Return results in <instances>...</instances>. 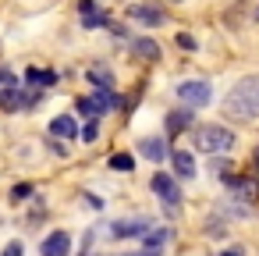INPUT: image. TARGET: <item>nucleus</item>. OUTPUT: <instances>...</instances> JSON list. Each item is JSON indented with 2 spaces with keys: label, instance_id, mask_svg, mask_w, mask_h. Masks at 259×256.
I'll return each mask as SVG.
<instances>
[{
  "label": "nucleus",
  "instance_id": "nucleus-1",
  "mask_svg": "<svg viewBox=\"0 0 259 256\" xmlns=\"http://www.w3.org/2000/svg\"><path fill=\"white\" fill-rule=\"evenodd\" d=\"M224 114L241 121V125H252L259 121V75H245L238 79L227 96H224Z\"/></svg>",
  "mask_w": 259,
  "mask_h": 256
},
{
  "label": "nucleus",
  "instance_id": "nucleus-2",
  "mask_svg": "<svg viewBox=\"0 0 259 256\" xmlns=\"http://www.w3.org/2000/svg\"><path fill=\"white\" fill-rule=\"evenodd\" d=\"M192 142H195V150H199V153H209V157H227V153L238 146V135H234L227 125L209 121V125H199V128L192 132Z\"/></svg>",
  "mask_w": 259,
  "mask_h": 256
},
{
  "label": "nucleus",
  "instance_id": "nucleus-3",
  "mask_svg": "<svg viewBox=\"0 0 259 256\" xmlns=\"http://www.w3.org/2000/svg\"><path fill=\"white\" fill-rule=\"evenodd\" d=\"M174 93H178V100H181L185 107H192V111L213 103V86H209L206 79H185V82L174 86Z\"/></svg>",
  "mask_w": 259,
  "mask_h": 256
},
{
  "label": "nucleus",
  "instance_id": "nucleus-4",
  "mask_svg": "<svg viewBox=\"0 0 259 256\" xmlns=\"http://www.w3.org/2000/svg\"><path fill=\"white\" fill-rule=\"evenodd\" d=\"M149 189H153V196L163 203V210H167V213H174V210L181 206V185H178V178H174V174L156 171V174L149 178Z\"/></svg>",
  "mask_w": 259,
  "mask_h": 256
},
{
  "label": "nucleus",
  "instance_id": "nucleus-5",
  "mask_svg": "<svg viewBox=\"0 0 259 256\" xmlns=\"http://www.w3.org/2000/svg\"><path fill=\"white\" fill-rule=\"evenodd\" d=\"M224 185H227V192L238 199V203H259V178L255 174H224L220 178Z\"/></svg>",
  "mask_w": 259,
  "mask_h": 256
},
{
  "label": "nucleus",
  "instance_id": "nucleus-6",
  "mask_svg": "<svg viewBox=\"0 0 259 256\" xmlns=\"http://www.w3.org/2000/svg\"><path fill=\"white\" fill-rule=\"evenodd\" d=\"M153 228L149 217H121V221H110V238L114 242H124V238H146V231Z\"/></svg>",
  "mask_w": 259,
  "mask_h": 256
},
{
  "label": "nucleus",
  "instance_id": "nucleus-7",
  "mask_svg": "<svg viewBox=\"0 0 259 256\" xmlns=\"http://www.w3.org/2000/svg\"><path fill=\"white\" fill-rule=\"evenodd\" d=\"M124 18H132V22L146 25V29H156V25L167 22V11L156 8V4H128V8H124Z\"/></svg>",
  "mask_w": 259,
  "mask_h": 256
},
{
  "label": "nucleus",
  "instance_id": "nucleus-8",
  "mask_svg": "<svg viewBox=\"0 0 259 256\" xmlns=\"http://www.w3.org/2000/svg\"><path fill=\"white\" fill-rule=\"evenodd\" d=\"M39 256H71V231L54 228L50 235H43V242H39Z\"/></svg>",
  "mask_w": 259,
  "mask_h": 256
},
{
  "label": "nucleus",
  "instance_id": "nucleus-9",
  "mask_svg": "<svg viewBox=\"0 0 259 256\" xmlns=\"http://www.w3.org/2000/svg\"><path fill=\"white\" fill-rule=\"evenodd\" d=\"M188 128H195L192 107H174V111L163 114V132H167V135H181V132H188Z\"/></svg>",
  "mask_w": 259,
  "mask_h": 256
},
{
  "label": "nucleus",
  "instance_id": "nucleus-10",
  "mask_svg": "<svg viewBox=\"0 0 259 256\" xmlns=\"http://www.w3.org/2000/svg\"><path fill=\"white\" fill-rule=\"evenodd\" d=\"M57 82H61V75H57L54 68H36V64L25 68V89H39V93H47V89H54Z\"/></svg>",
  "mask_w": 259,
  "mask_h": 256
},
{
  "label": "nucleus",
  "instance_id": "nucleus-11",
  "mask_svg": "<svg viewBox=\"0 0 259 256\" xmlns=\"http://www.w3.org/2000/svg\"><path fill=\"white\" fill-rule=\"evenodd\" d=\"M139 157H146L153 164H163L170 157V146H167L163 135H146V139H139Z\"/></svg>",
  "mask_w": 259,
  "mask_h": 256
},
{
  "label": "nucleus",
  "instance_id": "nucleus-12",
  "mask_svg": "<svg viewBox=\"0 0 259 256\" xmlns=\"http://www.w3.org/2000/svg\"><path fill=\"white\" fill-rule=\"evenodd\" d=\"M47 132H50V139L71 142V139H78V121H75V114H57V118H50Z\"/></svg>",
  "mask_w": 259,
  "mask_h": 256
},
{
  "label": "nucleus",
  "instance_id": "nucleus-13",
  "mask_svg": "<svg viewBox=\"0 0 259 256\" xmlns=\"http://www.w3.org/2000/svg\"><path fill=\"white\" fill-rule=\"evenodd\" d=\"M128 50L139 57V61H149V64H156L160 61V43L153 40V36H135V40H128Z\"/></svg>",
  "mask_w": 259,
  "mask_h": 256
},
{
  "label": "nucleus",
  "instance_id": "nucleus-14",
  "mask_svg": "<svg viewBox=\"0 0 259 256\" xmlns=\"http://www.w3.org/2000/svg\"><path fill=\"white\" fill-rule=\"evenodd\" d=\"M85 82H89L93 89H117V79H114V71H110L103 61L85 68Z\"/></svg>",
  "mask_w": 259,
  "mask_h": 256
},
{
  "label": "nucleus",
  "instance_id": "nucleus-15",
  "mask_svg": "<svg viewBox=\"0 0 259 256\" xmlns=\"http://www.w3.org/2000/svg\"><path fill=\"white\" fill-rule=\"evenodd\" d=\"M170 164H174V178H181V181L195 178V157L188 150H170Z\"/></svg>",
  "mask_w": 259,
  "mask_h": 256
},
{
  "label": "nucleus",
  "instance_id": "nucleus-16",
  "mask_svg": "<svg viewBox=\"0 0 259 256\" xmlns=\"http://www.w3.org/2000/svg\"><path fill=\"white\" fill-rule=\"evenodd\" d=\"M174 238V228H149L146 238H142V249L146 252H163V245Z\"/></svg>",
  "mask_w": 259,
  "mask_h": 256
},
{
  "label": "nucleus",
  "instance_id": "nucleus-17",
  "mask_svg": "<svg viewBox=\"0 0 259 256\" xmlns=\"http://www.w3.org/2000/svg\"><path fill=\"white\" fill-rule=\"evenodd\" d=\"M107 167L117 171V174H132V171H135V153H124V150H121V153H110V157H107Z\"/></svg>",
  "mask_w": 259,
  "mask_h": 256
},
{
  "label": "nucleus",
  "instance_id": "nucleus-18",
  "mask_svg": "<svg viewBox=\"0 0 259 256\" xmlns=\"http://www.w3.org/2000/svg\"><path fill=\"white\" fill-rule=\"evenodd\" d=\"M32 196H36V185H32V181H18V185H11V192H8V203L22 206V203H29Z\"/></svg>",
  "mask_w": 259,
  "mask_h": 256
},
{
  "label": "nucleus",
  "instance_id": "nucleus-19",
  "mask_svg": "<svg viewBox=\"0 0 259 256\" xmlns=\"http://www.w3.org/2000/svg\"><path fill=\"white\" fill-rule=\"evenodd\" d=\"M75 114H82L85 121H100V114H96V103H93L89 96H78V100H75Z\"/></svg>",
  "mask_w": 259,
  "mask_h": 256
},
{
  "label": "nucleus",
  "instance_id": "nucleus-20",
  "mask_svg": "<svg viewBox=\"0 0 259 256\" xmlns=\"http://www.w3.org/2000/svg\"><path fill=\"white\" fill-rule=\"evenodd\" d=\"M107 25H110V15L107 11H96V15L82 18V29H107Z\"/></svg>",
  "mask_w": 259,
  "mask_h": 256
},
{
  "label": "nucleus",
  "instance_id": "nucleus-21",
  "mask_svg": "<svg viewBox=\"0 0 259 256\" xmlns=\"http://www.w3.org/2000/svg\"><path fill=\"white\" fill-rule=\"evenodd\" d=\"M78 135H82V142H89V146H93V142L100 139V121H85V125L78 128Z\"/></svg>",
  "mask_w": 259,
  "mask_h": 256
},
{
  "label": "nucleus",
  "instance_id": "nucleus-22",
  "mask_svg": "<svg viewBox=\"0 0 259 256\" xmlns=\"http://www.w3.org/2000/svg\"><path fill=\"white\" fill-rule=\"evenodd\" d=\"M0 256H25V242L22 238H11L4 249H0Z\"/></svg>",
  "mask_w": 259,
  "mask_h": 256
},
{
  "label": "nucleus",
  "instance_id": "nucleus-23",
  "mask_svg": "<svg viewBox=\"0 0 259 256\" xmlns=\"http://www.w3.org/2000/svg\"><path fill=\"white\" fill-rule=\"evenodd\" d=\"M100 11V0H78V18H89Z\"/></svg>",
  "mask_w": 259,
  "mask_h": 256
},
{
  "label": "nucleus",
  "instance_id": "nucleus-24",
  "mask_svg": "<svg viewBox=\"0 0 259 256\" xmlns=\"http://www.w3.org/2000/svg\"><path fill=\"white\" fill-rule=\"evenodd\" d=\"M174 43H178V47H181V50H195V47H199V43H195V36H192V32H178V36H174Z\"/></svg>",
  "mask_w": 259,
  "mask_h": 256
},
{
  "label": "nucleus",
  "instance_id": "nucleus-25",
  "mask_svg": "<svg viewBox=\"0 0 259 256\" xmlns=\"http://www.w3.org/2000/svg\"><path fill=\"white\" fill-rule=\"evenodd\" d=\"M206 235H213V238H224V235H227V228H224L220 221H213V224H206Z\"/></svg>",
  "mask_w": 259,
  "mask_h": 256
},
{
  "label": "nucleus",
  "instance_id": "nucleus-26",
  "mask_svg": "<svg viewBox=\"0 0 259 256\" xmlns=\"http://www.w3.org/2000/svg\"><path fill=\"white\" fill-rule=\"evenodd\" d=\"M82 199H85V206H93V210H103V199H100L96 192H85Z\"/></svg>",
  "mask_w": 259,
  "mask_h": 256
},
{
  "label": "nucleus",
  "instance_id": "nucleus-27",
  "mask_svg": "<svg viewBox=\"0 0 259 256\" xmlns=\"http://www.w3.org/2000/svg\"><path fill=\"white\" fill-rule=\"evenodd\" d=\"M220 256H245V249H241V245H227Z\"/></svg>",
  "mask_w": 259,
  "mask_h": 256
},
{
  "label": "nucleus",
  "instance_id": "nucleus-28",
  "mask_svg": "<svg viewBox=\"0 0 259 256\" xmlns=\"http://www.w3.org/2000/svg\"><path fill=\"white\" fill-rule=\"evenodd\" d=\"M117 256H139V252H117Z\"/></svg>",
  "mask_w": 259,
  "mask_h": 256
},
{
  "label": "nucleus",
  "instance_id": "nucleus-29",
  "mask_svg": "<svg viewBox=\"0 0 259 256\" xmlns=\"http://www.w3.org/2000/svg\"><path fill=\"white\" fill-rule=\"evenodd\" d=\"M170 4H181V0H170Z\"/></svg>",
  "mask_w": 259,
  "mask_h": 256
}]
</instances>
